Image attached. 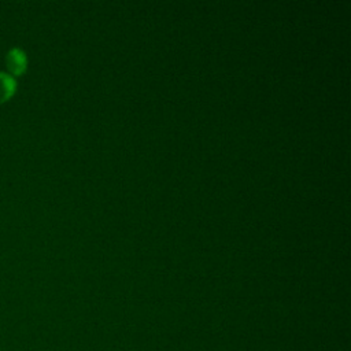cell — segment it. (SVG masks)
I'll list each match as a JSON object with an SVG mask.
<instances>
[{"instance_id":"cell-2","label":"cell","mask_w":351,"mask_h":351,"mask_svg":"<svg viewBox=\"0 0 351 351\" xmlns=\"http://www.w3.org/2000/svg\"><path fill=\"white\" fill-rule=\"evenodd\" d=\"M15 88H16L15 80L10 74L0 71V103L10 99L15 92Z\"/></svg>"},{"instance_id":"cell-1","label":"cell","mask_w":351,"mask_h":351,"mask_svg":"<svg viewBox=\"0 0 351 351\" xmlns=\"http://www.w3.org/2000/svg\"><path fill=\"white\" fill-rule=\"evenodd\" d=\"M5 62L8 66V70L15 74L19 75L21 73L25 71L26 69V55L23 53V51H21L19 48H12L7 56H5Z\"/></svg>"}]
</instances>
